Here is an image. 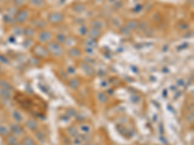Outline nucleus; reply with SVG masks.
<instances>
[{
	"instance_id": "nucleus-1",
	"label": "nucleus",
	"mask_w": 194,
	"mask_h": 145,
	"mask_svg": "<svg viewBox=\"0 0 194 145\" xmlns=\"http://www.w3.org/2000/svg\"><path fill=\"white\" fill-rule=\"evenodd\" d=\"M47 51L49 54L54 57H61L64 54V49L60 44H58L55 41H51L47 44Z\"/></svg>"
},
{
	"instance_id": "nucleus-2",
	"label": "nucleus",
	"mask_w": 194,
	"mask_h": 145,
	"mask_svg": "<svg viewBox=\"0 0 194 145\" xmlns=\"http://www.w3.org/2000/svg\"><path fill=\"white\" fill-rule=\"evenodd\" d=\"M32 53L36 58H43V59H47L50 54L48 51H47V47L43 46L42 44H35L32 47Z\"/></svg>"
},
{
	"instance_id": "nucleus-3",
	"label": "nucleus",
	"mask_w": 194,
	"mask_h": 145,
	"mask_svg": "<svg viewBox=\"0 0 194 145\" xmlns=\"http://www.w3.org/2000/svg\"><path fill=\"white\" fill-rule=\"evenodd\" d=\"M29 16H30L29 10L26 9V8H23V9H21L19 12H17V14L15 15V21L17 23L23 24L28 21Z\"/></svg>"
},
{
	"instance_id": "nucleus-4",
	"label": "nucleus",
	"mask_w": 194,
	"mask_h": 145,
	"mask_svg": "<svg viewBox=\"0 0 194 145\" xmlns=\"http://www.w3.org/2000/svg\"><path fill=\"white\" fill-rule=\"evenodd\" d=\"M54 34H52V31H50V30H47V29H44V30H41V32L38 34V40L40 43H43V44H48L49 42H51L52 39H54Z\"/></svg>"
},
{
	"instance_id": "nucleus-5",
	"label": "nucleus",
	"mask_w": 194,
	"mask_h": 145,
	"mask_svg": "<svg viewBox=\"0 0 194 145\" xmlns=\"http://www.w3.org/2000/svg\"><path fill=\"white\" fill-rule=\"evenodd\" d=\"M63 19H64V15H63L62 13L54 12V13H51L48 16V21H47L52 24H58L60 23V22H62Z\"/></svg>"
},
{
	"instance_id": "nucleus-6",
	"label": "nucleus",
	"mask_w": 194,
	"mask_h": 145,
	"mask_svg": "<svg viewBox=\"0 0 194 145\" xmlns=\"http://www.w3.org/2000/svg\"><path fill=\"white\" fill-rule=\"evenodd\" d=\"M10 130H11V132H12L13 135H16V136L23 135L24 133L23 128L21 127V125H19V124H12L10 126Z\"/></svg>"
},
{
	"instance_id": "nucleus-7",
	"label": "nucleus",
	"mask_w": 194,
	"mask_h": 145,
	"mask_svg": "<svg viewBox=\"0 0 194 145\" xmlns=\"http://www.w3.org/2000/svg\"><path fill=\"white\" fill-rule=\"evenodd\" d=\"M32 22H33V25H32L33 28L41 29V30L45 29L47 27V25H48V23H49L47 21H44V19H42V18L35 19V21H33Z\"/></svg>"
},
{
	"instance_id": "nucleus-8",
	"label": "nucleus",
	"mask_w": 194,
	"mask_h": 145,
	"mask_svg": "<svg viewBox=\"0 0 194 145\" xmlns=\"http://www.w3.org/2000/svg\"><path fill=\"white\" fill-rule=\"evenodd\" d=\"M23 34L25 36V37H27V38L32 39L36 35V29L33 28L32 26L24 27L23 30Z\"/></svg>"
},
{
	"instance_id": "nucleus-9",
	"label": "nucleus",
	"mask_w": 194,
	"mask_h": 145,
	"mask_svg": "<svg viewBox=\"0 0 194 145\" xmlns=\"http://www.w3.org/2000/svg\"><path fill=\"white\" fill-rule=\"evenodd\" d=\"M25 126L27 127V129L32 131V132H35L36 130H38V123L37 121L34 119H28L25 123Z\"/></svg>"
},
{
	"instance_id": "nucleus-10",
	"label": "nucleus",
	"mask_w": 194,
	"mask_h": 145,
	"mask_svg": "<svg viewBox=\"0 0 194 145\" xmlns=\"http://www.w3.org/2000/svg\"><path fill=\"white\" fill-rule=\"evenodd\" d=\"M87 34H88V37H89L90 39H93V40H97V39H98L101 36V32H100V30H97V29H94V28H90L87 31Z\"/></svg>"
},
{
	"instance_id": "nucleus-11",
	"label": "nucleus",
	"mask_w": 194,
	"mask_h": 145,
	"mask_svg": "<svg viewBox=\"0 0 194 145\" xmlns=\"http://www.w3.org/2000/svg\"><path fill=\"white\" fill-rule=\"evenodd\" d=\"M12 117L17 123H21V122L23 121V117L18 109H14L12 111Z\"/></svg>"
},
{
	"instance_id": "nucleus-12",
	"label": "nucleus",
	"mask_w": 194,
	"mask_h": 145,
	"mask_svg": "<svg viewBox=\"0 0 194 145\" xmlns=\"http://www.w3.org/2000/svg\"><path fill=\"white\" fill-rule=\"evenodd\" d=\"M104 27V22L101 19H94L91 21V28L100 30Z\"/></svg>"
},
{
	"instance_id": "nucleus-13",
	"label": "nucleus",
	"mask_w": 194,
	"mask_h": 145,
	"mask_svg": "<svg viewBox=\"0 0 194 145\" xmlns=\"http://www.w3.org/2000/svg\"><path fill=\"white\" fill-rule=\"evenodd\" d=\"M138 24H139V22H138L137 21H135V19H131V21H127L125 27L129 30V31H133V30L138 28Z\"/></svg>"
},
{
	"instance_id": "nucleus-14",
	"label": "nucleus",
	"mask_w": 194,
	"mask_h": 145,
	"mask_svg": "<svg viewBox=\"0 0 194 145\" xmlns=\"http://www.w3.org/2000/svg\"><path fill=\"white\" fill-rule=\"evenodd\" d=\"M67 53L69 56H71V57H79V56H81L82 52L78 47H71V49L67 51Z\"/></svg>"
},
{
	"instance_id": "nucleus-15",
	"label": "nucleus",
	"mask_w": 194,
	"mask_h": 145,
	"mask_svg": "<svg viewBox=\"0 0 194 145\" xmlns=\"http://www.w3.org/2000/svg\"><path fill=\"white\" fill-rule=\"evenodd\" d=\"M108 95L104 92H99L97 93V101H98L100 104H105V103L108 102Z\"/></svg>"
},
{
	"instance_id": "nucleus-16",
	"label": "nucleus",
	"mask_w": 194,
	"mask_h": 145,
	"mask_svg": "<svg viewBox=\"0 0 194 145\" xmlns=\"http://www.w3.org/2000/svg\"><path fill=\"white\" fill-rule=\"evenodd\" d=\"M35 136H36L37 140L40 142V143H45V141H46V135H45V133H44L43 132L36 130L35 131Z\"/></svg>"
},
{
	"instance_id": "nucleus-17",
	"label": "nucleus",
	"mask_w": 194,
	"mask_h": 145,
	"mask_svg": "<svg viewBox=\"0 0 194 145\" xmlns=\"http://www.w3.org/2000/svg\"><path fill=\"white\" fill-rule=\"evenodd\" d=\"M28 2L33 7H36V8H42L43 6H45L46 4L45 0H28Z\"/></svg>"
},
{
	"instance_id": "nucleus-18",
	"label": "nucleus",
	"mask_w": 194,
	"mask_h": 145,
	"mask_svg": "<svg viewBox=\"0 0 194 145\" xmlns=\"http://www.w3.org/2000/svg\"><path fill=\"white\" fill-rule=\"evenodd\" d=\"M67 133L69 135L72 136V137H76V136L79 135V130H78L75 126H69L67 128Z\"/></svg>"
},
{
	"instance_id": "nucleus-19",
	"label": "nucleus",
	"mask_w": 194,
	"mask_h": 145,
	"mask_svg": "<svg viewBox=\"0 0 194 145\" xmlns=\"http://www.w3.org/2000/svg\"><path fill=\"white\" fill-rule=\"evenodd\" d=\"M6 142L9 145H17L19 143L18 138H17V136L14 135H7Z\"/></svg>"
},
{
	"instance_id": "nucleus-20",
	"label": "nucleus",
	"mask_w": 194,
	"mask_h": 145,
	"mask_svg": "<svg viewBox=\"0 0 194 145\" xmlns=\"http://www.w3.org/2000/svg\"><path fill=\"white\" fill-rule=\"evenodd\" d=\"M87 9V6L83 3H77L73 6V11L76 13H83Z\"/></svg>"
},
{
	"instance_id": "nucleus-21",
	"label": "nucleus",
	"mask_w": 194,
	"mask_h": 145,
	"mask_svg": "<svg viewBox=\"0 0 194 145\" xmlns=\"http://www.w3.org/2000/svg\"><path fill=\"white\" fill-rule=\"evenodd\" d=\"M55 42H57L58 44H64L66 39H67V36H66L64 33H58V34L55 35Z\"/></svg>"
},
{
	"instance_id": "nucleus-22",
	"label": "nucleus",
	"mask_w": 194,
	"mask_h": 145,
	"mask_svg": "<svg viewBox=\"0 0 194 145\" xmlns=\"http://www.w3.org/2000/svg\"><path fill=\"white\" fill-rule=\"evenodd\" d=\"M0 96L4 99H11L12 93H11L10 90H7V89H4V88H0Z\"/></svg>"
},
{
	"instance_id": "nucleus-23",
	"label": "nucleus",
	"mask_w": 194,
	"mask_h": 145,
	"mask_svg": "<svg viewBox=\"0 0 194 145\" xmlns=\"http://www.w3.org/2000/svg\"><path fill=\"white\" fill-rule=\"evenodd\" d=\"M0 88H4V89H7V90H10V91L14 90L13 86L4 79H0Z\"/></svg>"
},
{
	"instance_id": "nucleus-24",
	"label": "nucleus",
	"mask_w": 194,
	"mask_h": 145,
	"mask_svg": "<svg viewBox=\"0 0 194 145\" xmlns=\"http://www.w3.org/2000/svg\"><path fill=\"white\" fill-rule=\"evenodd\" d=\"M80 84H81V82H80V80L78 79H72L68 83L69 87L71 89H77L80 86Z\"/></svg>"
},
{
	"instance_id": "nucleus-25",
	"label": "nucleus",
	"mask_w": 194,
	"mask_h": 145,
	"mask_svg": "<svg viewBox=\"0 0 194 145\" xmlns=\"http://www.w3.org/2000/svg\"><path fill=\"white\" fill-rule=\"evenodd\" d=\"M82 68H83V70H84L85 72L87 75H92L93 72H94L93 71V68L90 66V64L84 63V64H83V66H82Z\"/></svg>"
},
{
	"instance_id": "nucleus-26",
	"label": "nucleus",
	"mask_w": 194,
	"mask_h": 145,
	"mask_svg": "<svg viewBox=\"0 0 194 145\" xmlns=\"http://www.w3.org/2000/svg\"><path fill=\"white\" fill-rule=\"evenodd\" d=\"M26 0H13V5L16 8H23L25 6Z\"/></svg>"
},
{
	"instance_id": "nucleus-27",
	"label": "nucleus",
	"mask_w": 194,
	"mask_h": 145,
	"mask_svg": "<svg viewBox=\"0 0 194 145\" xmlns=\"http://www.w3.org/2000/svg\"><path fill=\"white\" fill-rule=\"evenodd\" d=\"M80 130H81V132L82 133H90V131H91V128H90V126L89 125H87V124H82L81 126H80Z\"/></svg>"
},
{
	"instance_id": "nucleus-28",
	"label": "nucleus",
	"mask_w": 194,
	"mask_h": 145,
	"mask_svg": "<svg viewBox=\"0 0 194 145\" xmlns=\"http://www.w3.org/2000/svg\"><path fill=\"white\" fill-rule=\"evenodd\" d=\"M23 145H36L34 139H32L30 136H25L23 139Z\"/></svg>"
},
{
	"instance_id": "nucleus-29",
	"label": "nucleus",
	"mask_w": 194,
	"mask_h": 145,
	"mask_svg": "<svg viewBox=\"0 0 194 145\" xmlns=\"http://www.w3.org/2000/svg\"><path fill=\"white\" fill-rule=\"evenodd\" d=\"M9 133V128L6 125H0V135H7Z\"/></svg>"
},
{
	"instance_id": "nucleus-30",
	"label": "nucleus",
	"mask_w": 194,
	"mask_h": 145,
	"mask_svg": "<svg viewBox=\"0 0 194 145\" xmlns=\"http://www.w3.org/2000/svg\"><path fill=\"white\" fill-rule=\"evenodd\" d=\"M84 143H85V141L82 139L80 135L73 138V145H84Z\"/></svg>"
},
{
	"instance_id": "nucleus-31",
	"label": "nucleus",
	"mask_w": 194,
	"mask_h": 145,
	"mask_svg": "<svg viewBox=\"0 0 194 145\" xmlns=\"http://www.w3.org/2000/svg\"><path fill=\"white\" fill-rule=\"evenodd\" d=\"M85 44L87 46V47H95L97 43H96V40H93V39H87V41H85Z\"/></svg>"
},
{
	"instance_id": "nucleus-32",
	"label": "nucleus",
	"mask_w": 194,
	"mask_h": 145,
	"mask_svg": "<svg viewBox=\"0 0 194 145\" xmlns=\"http://www.w3.org/2000/svg\"><path fill=\"white\" fill-rule=\"evenodd\" d=\"M66 113H67L68 117H76L77 116V111L74 109V108H69L66 111Z\"/></svg>"
},
{
	"instance_id": "nucleus-33",
	"label": "nucleus",
	"mask_w": 194,
	"mask_h": 145,
	"mask_svg": "<svg viewBox=\"0 0 194 145\" xmlns=\"http://www.w3.org/2000/svg\"><path fill=\"white\" fill-rule=\"evenodd\" d=\"M87 28L85 27V25H82L81 26V28H80V33H81V35H85V34H87Z\"/></svg>"
},
{
	"instance_id": "nucleus-34",
	"label": "nucleus",
	"mask_w": 194,
	"mask_h": 145,
	"mask_svg": "<svg viewBox=\"0 0 194 145\" xmlns=\"http://www.w3.org/2000/svg\"><path fill=\"white\" fill-rule=\"evenodd\" d=\"M67 72L68 74H70V75H73V74L76 72V70H75L74 67H69V68L67 69Z\"/></svg>"
},
{
	"instance_id": "nucleus-35",
	"label": "nucleus",
	"mask_w": 194,
	"mask_h": 145,
	"mask_svg": "<svg viewBox=\"0 0 194 145\" xmlns=\"http://www.w3.org/2000/svg\"><path fill=\"white\" fill-rule=\"evenodd\" d=\"M186 120L188 122H193V112H190L186 116Z\"/></svg>"
},
{
	"instance_id": "nucleus-36",
	"label": "nucleus",
	"mask_w": 194,
	"mask_h": 145,
	"mask_svg": "<svg viewBox=\"0 0 194 145\" xmlns=\"http://www.w3.org/2000/svg\"><path fill=\"white\" fill-rule=\"evenodd\" d=\"M181 25H182V27H180V28L182 29V30H187L188 28H189V26H188L187 23H182Z\"/></svg>"
},
{
	"instance_id": "nucleus-37",
	"label": "nucleus",
	"mask_w": 194,
	"mask_h": 145,
	"mask_svg": "<svg viewBox=\"0 0 194 145\" xmlns=\"http://www.w3.org/2000/svg\"><path fill=\"white\" fill-rule=\"evenodd\" d=\"M178 84H179L180 86H184V79H179V80H178Z\"/></svg>"
},
{
	"instance_id": "nucleus-38",
	"label": "nucleus",
	"mask_w": 194,
	"mask_h": 145,
	"mask_svg": "<svg viewBox=\"0 0 194 145\" xmlns=\"http://www.w3.org/2000/svg\"><path fill=\"white\" fill-rule=\"evenodd\" d=\"M84 145H92V144H91V142H89V141H87V142H85Z\"/></svg>"
},
{
	"instance_id": "nucleus-39",
	"label": "nucleus",
	"mask_w": 194,
	"mask_h": 145,
	"mask_svg": "<svg viewBox=\"0 0 194 145\" xmlns=\"http://www.w3.org/2000/svg\"><path fill=\"white\" fill-rule=\"evenodd\" d=\"M17 145H23V144H19V143H18V144H17Z\"/></svg>"
},
{
	"instance_id": "nucleus-40",
	"label": "nucleus",
	"mask_w": 194,
	"mask_h": 145,
	"mask_svg": "<svg viewBox=\"0 0 194 145\" xmlns=\"http://www.w3.org/2000/svg\"><path fill=\"white\" fill-rule=\"evenodd\" d=\"M6 1H11V0H6Z\"/></svg>"
},
{
	"instance_id": "nucleus-41",
	"label": "nucleus",
	"mask_w": 194,
	"mask_h": 145,
	"mask_svg": "<svg viewBox=\"0 0 194 145\" xmlns=\"http://www.w3.org/2000/svg\"><path fill=\"white\" fill-rule=\"evenodd\" d=\"M1 1H2V0H0V3H1Z\"/></svg>"
}]
</instances>
